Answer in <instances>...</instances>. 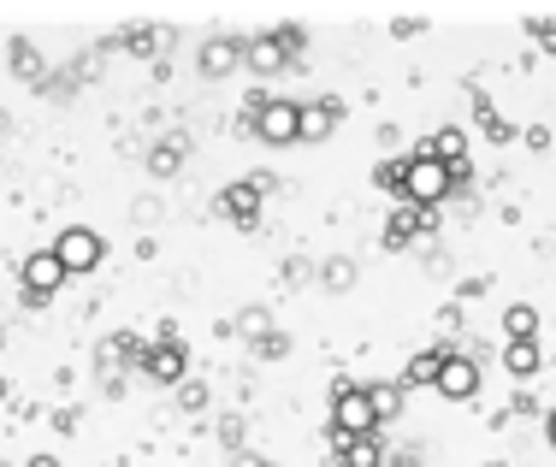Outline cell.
<instances>
[{"label": "cell", "mask_w": 556, "mask_h": 467, "mask_svg": "<svg viewBox=\"0 0 556 467\" xmlns=\"http://www.w3.org/2000/svg\"><path fill=\"white\" fill-rule=\"evenodd\" d=\"M60 278H65L60 255H30V261H24V285H30V296H48V290H60Z\"/></svg>", "instance_id": "6"}, {"label": "cell", "mask_w": 556, "mask_h": 467, "mask_svg": "<svg viewBox=\"0 0 556 467\" xmlns=\"http://www.w3.org/2000/svg\"><path fill=\"white\" fill-rule=\"evenodd\" d=\"M278 60H285V42H255V65H261V72H273Z\"/></svg>", "instance_id": "13"}, {"label": "cell", "mask_w": 556, "mask_h": 467, "mask_svg": "<svg viewBox=\"0 0 556 467\" xmlns=\"http://www.w3.org/2000/svg\"><path fill=\"white\" fill-rule=\"evenodd\" d=\"M403 190L415 195L420 207H427V202H439V195L450 190V172H444V160H432V154H415V160H408V178H403Z\"/></svg>", "instance_id": "1"}, {"label": "cell", "mask_w": 556, "mask_h": 467, "mask_svg": "<svg viewBox=\"0 0 556 467\" xmlns=\"http://www.w3.org/2000/svg\"><path fill=\"white\" fill-rule=\"evenodd\" d=\"M374 403H367V391H343L338 396V432L343 438H367V432H374Z\"/></svg>", "instance_id": "3"}, {"label": "cell", "mask_w": 556, "mask_h": 467, "mask_svg": "<svg viewBox=\"0 0 556 467\" xmlns=\"http://www.w3.org/2000/svg\"><path fill=\"white\" fill-rule=\"evenodd\" d=\"M473 384H480V373H473L468 355H444V367H439V391H444V396H473Z\"/></svg>", "instance_id": "5"}, {"label": "cell", "mask_w": 556, "mask_h": 467, "mask_svg": "<svg viewBox=\"0 0 556 467\" xmlns=\"http://www.w3.org/2000/svg\"><path fill=\"white\" fill-rule=\"evenodd\" d=\"M149 373H154V379H178V373H184V355L166 343V350H154V355H149Z\"/></svg>", "instance_id": "9"}, {"label": "cell", "mask_w": 556, "mask_h": 467, "mask_svg": "<svg viewBox=\"0 0 556 467\" xmlns=\"http://www.w3.org/2000/svg\"><path fill=\"white\" fill-rule=\"evenodd\" d=\"M509 343H533V308H509Z\"/></svg>", "instance_id": "11"}, {"label": "cell", "mask_w": 556, "mask_h": 467, "mask_svg": "<svg viewBox=\"0 0 556 467\" xmlns=\"http://www.w3.org/2000/svg\"><path fill=\"white\" fill-rule=\"evenodd\" d=\"M36 467H54V462H36Z\"/></svg>", "instance_id": "18"}, {"label": "cell", "mask_w": 556, "mask_h": 467, "mask_svg": "<svg viewBox=\"0 0 556 467\" xmlns=\"http://www.w3.org/2000/svg\"><path fill=\"white\" fill-rule=\"evenodd\" d=\"M439 367H444V350H427V355H415V362H408V384H439Z\"/></svg>", "instance_id": "8"}, {"label": "cell", "mask_w": 556, "mask_h": 467, "mask_svg": "<svg viewBox=\"0 0 556 467\" xmlns=\"http://www.w3.org/2000/svg\"><path fill=\"white\" fill-rule=\"evenodd\" d=\"M415 219H420L415 207H408V213H396V219H391V237H396V243H403V237H415Z\"/></svg>", "instance_id": "16"}, {"label": "cell", "mask_w": 556, "mask_h": 467, "mask_svg": "<svg viewBox=\"0 0 556 467\" xmlns=\"http://www.w3.org/2000/svg\"><path fill=\"white\" fill-rule=\"evenodd\" d=\"M367 403H374V420H391L396 408H403V391H396V384H374V391H367Z\"/></svg>", "instance_id": "7"}, {"label": "cell", "mask_w": 556, "mask_h": 467, "mask_svg": "<svg viewBox=\"0 0 556 467\" xmlns=\"http://www.w3.org/2000/svg\"><path fill=\"white\" fill-rule=\"evenodd\" d=\"M503 367H509V373H539V350H533V343H509Z\"/></svg>", "instance_id": "10"}, {"label": "cell", "mask_w": 556, "mask_h": 467, "mask_svg": "<svg viewBox=\"0 0 556 467\" xmlns=\"http://www.w3.org/2000/svg\"><path fill=\"white\" fill-rule=\"evenodd\" d=\"M403 178H408V166H396V160H391V166H379V184H386V190H403Z\"/></svg>", "instance_id": "17"}, {"label": "cell", "mask_w": 556, "mask_h": 467, "mask_svg": "<svg viewBox=\"0 0 556 467\" xmlns=\"http://www.w3.org/2000/svg\"><path fill=\"white\" fill-rule=\"evenodd\" d=\"M326 118H332V113H302L296 137H326Z\"/></svg>", "instance_id": "14"}, {"label": "cell", "mask_w": 556, "mask_h": 467, "mask_svg": "<svg viewBox=\"0 0 556 467\" xmlns=\"http://www.w3.org/2000/svg\"><path fill=\"white\" fill-rule=\"evenodd\" d=\"M54 255H60L65 273H89V266L101 261V237H96V231H84V225H72V231L60 237V249H54Z\"/></svg>", "instance_id": "2"}, {"label": "cell", "mask_w": 556, "mask_h": 467, "mask_svg": "<svg viewBox=\"0 0 556 467\" xmlns=\"http://www.w3.org/2000/svg\"><path fill=\"white\" fill-rule=\"evenodd\" d=\"M296 125H302V106H290V101L261 106V137H267V142H290V137H296Z\"/></svg>", "instance_id": "4"}, {"label": "cell", "mask_w": 556, "mask_h": 467, "mask_svg": "<svg viewBox=\"0 0 556 467\" xmlns=\"http://www.w3.org/2000/svg\"><path fill=\"white\" fill-rule=\"evenodd\" d=\"M231 60H237V48H231V42H207V53H202V65H207V72H225Z\"/></svg>", "instance_id": "12"}, {"label": "cell", "mask_w": 556, "mask_h": 467, "mask_svg": "<svg viewBox=\"0 0 556 467\" xmlns=\"http://www.w3.org/2000/svg\"><path fill=\"white\" fill-rule=\"evenodd\" d=\"M343 444H350V438H343ZM374 462H379L374 444H350V467H374Z\"/></svg>", "instance_id": "15"}]
</instances>
